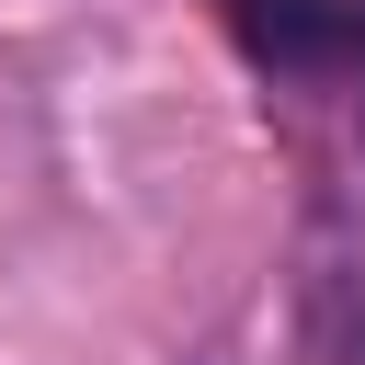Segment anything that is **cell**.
Masks as SVG:
<instances>
[{
	"label": "cell",
	"mask_w": 365,
	"mask_h": 365,
	"mask_svg": "<svg viewBox=\"0 0 365 365\" xmlns=\"http://www.w3.org/2000/svg\"><path fill=\"white\" fill-rule=\"evenodd\" d=\"M342 46H365V0H354V11H342Z\"/></svg>",
	"instance_id": "1"
}]
</instances>
